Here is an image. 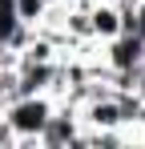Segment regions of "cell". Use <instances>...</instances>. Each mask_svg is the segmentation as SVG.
Segmentation results:
<instances>
[{
  "mask_svg": "<svg viewBox=\"0 0 145 149\" xmlns=\"http://www.w3.org/2000/svg\"><path fill=\"white\" fill-rule=\"evenodd\" d=\"M52 109H56L52 93H20V97H12L0 109V117L12 125V133H16V149L40 145V133H45Z\"/></svg>",
  "mask_w": 145,
  "mask_h": 149,
  "instance_id": "6da1fadb",
  "label": "cell"
},
{
  "mask_svg": "<svg viewBox=\"0 0 145 149\" xmlns=\"http://www.w3.org/2000/svg\"><path fill=\"white\" fill-rule=\"evenodd\" d=\"M97 49H101V69L109 77H133L145 65V40L137 32H117L113 40H105Z\"/></svg>",
  "mask_w": 145,
  "mask_h": 149,
  "instance_id": "7a4b0ae2",
  "label": "cell"
},
{
  "mask_svg": "<svg viewBox=\"0 0 145 149\" xmlns=\"http://www.w3.org/2000/svg\"><path fill=\"white\" fill-rule=\"evenodd\" d=\"M40 145L48 149H69V145H81V113L72 101H56L52 117H48L45 133H40Z\"/></svg>",
  "mask_w": 145,
  "mask_h": 149,
  "instance_id": "3957f363",
  "label": "cell"
},
{
  "mask_svg": "<svg viewBox=\"0 0 145 149\" xmlns=\"http://www.w3.org/2000/svg\"><path fill=\"white\" fill-rule=\"evenodd\" d=\"M121 32V12L113 0H89V36H93L97 45H105V40H113Z\"/></svg>",
  "mask_w": 145,
  "mask_h": 149,
  "instance_id": "277c9868",
  "label": "cell"
},
{
  "mask_svg": "<svg viewBox=\"0 0 145 149\" xmlns=\"http://www.w3.org/2000/svg\"><path fill=\"white\" fill-rule=\"evenodd\" d=\"M12 8H16V20L28 28L45 24L48 20V8H52V0H12Z\"/></svg>",
  "mask_w": 145,
  "mask_h": 149,
  "instance_id": "5b68a950",
  "label": "cell"
},
{
  "mask_svg": "<svg viewBox=\"0 0 145 149\" xmlns=\"http://www.w3.org/2000/svg\"><path fill=\"white\" fill-rule=\"evenodd\" d=\"M16 28H20V20H16L12 0H0V45H8V40L16 36Z\"/></svg>",
  "mask_w": 145,
  "mask_h": 149,
  "instance_id": "8992f818",
  "label": "cell"
},
{
  "mask_svg": "<svg viewBox=\"0 0 145 149\" xmlns=\"http://www.w3.org/2000/svg\"><path fill=\"white\" fill-rule=\"evenodd\" d=\"M0 149H16V133H12V125L0 117Z\"/></svg>",
  "mask_w": 145,
  "mask_h": 149,
  "instance_id": "52a82bcc",
  "label": "cell"
},
{
  "mask_svg": "<svg viewBox=\"0 0 145 149\" xmlns=\"http://www.w3.org/2000/svg\"><path fill=\"white\" fill-rule=\"evenodd\" d=\"M133 20H137V28H133V32L145 40V0H137V8H133Z\"/></svg>",
  "mask_w": 145,
  "mask_h": 149,
  "instance_id": "ba28073f",
  "label": "cell"
}]
</instances>
